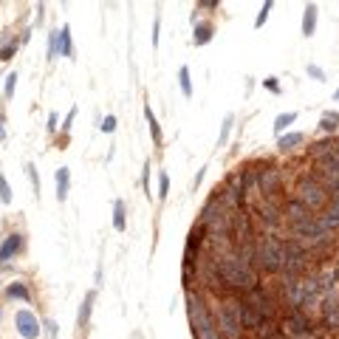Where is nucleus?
<instances>
[{"label":"nucleus","instance_id":"1","mask_svg":"<svg viewBox=\"0 0 339 339\" xmlns=\"http://www.w3.org/2000/svg\"><path fill=\"white\" fill-rule=\"evenodd\" d=\"M215 269H218L221 280H224L226 288H235V291H252L260 285L257 274H254L252 266L240 263L235 254H224V257H215Z\"/></svg>","mask_w":339,"mask_h":339},{"label":"nucleus","instance_id":"2","mask_svg":"<svg viewBox=\"0 0 339 339\" xmlns=\"http://www.w3.org/2000/svg\"><path fill=\"white\" fill-rule=\"evenodd\" d=\"M187 314H189V322H192L195 339H224L218 333L215 317L209 314L206 303L201 300L198 294H195V291H187Z\"/></svg>","mask_w":339,"mask_h":339},{"label":"nucleus","instance_id":"3","mask_svg":"<svg viewBox=\"0 0 339 339\" xmlns=\"http://www.w3.org/2000/svg\"><path fill=\"white\" fill-rule=\"evenodd\" d=\"M215 325H218V333L224 339H243L246 336V328L240 322V300H224L215 308Z\"/></svg>","mask_w":339,"mask_h":339},{"label":"nucleus","instance_id":"4","mask_svg":"<svg viewBox=\"0 0 339 339\" xmlns=\"http://www.w3.org/2000/svg\"><path fill=\"white\" fill-rule=\"evenodd\" d=\"M294 201H300L303 206H308L311 212L317 209H325L328 206V189L322 187L317 178H303L294 189Z\"/></svg>","mask_w":339,"mask_h":339},{"label":"nucleus","instance_id":"5","mask_svg":"<svg viewBox=\"0 0 339 339\" xmlns=\"http://www.w3.org/2000/svg\"><path fill=\"white\" fill-rule=\"evenodd\" d=\"M257 266L263 269V272H283V240H277V237H260V243H257Z\"/></svg>","mask_w":339,"mask_h":339},{"label":"nucleus","instance_id":"6","mask_svg":"<svg viewBox=\"0 0 339 339\" xmlns=\"http://www.w3.org/2000/svg\"><path fill=\"white\" fill-rule=\"evenodd\" d=\"M305 266H308V252L303 249V243H297V240L283 243V272H285V280H297L300 274L305 272Z\"/></svg>","mask_w":339,"mask_h":339},{"label":"nucleus","instance_id":"7","mask_svg":"<svg viewBox=\"0 0 339 339\" xmlns=\"http://www.w3.org/2000/svg\"><path fill=\"white\" fill-rule=\"evenodd\" d=\"M291 235H294L297 243H314V246H322V243L331 240V232L320 224V218L308 221L303 226H291Z\"/></svg>","mask_w":339,"mask_h":339},{"label":"nucleus","instance_id":"8","mask_svg":"<svg viewBox=\"0 0 339 339\" xmlns=\"http://www.w3.org/2000/svg\"><path fill=\"white\" fill-rule=\"evenodd\" d=\"M277 331L283 333L285 339H311V322L305 320L303 311L297 308V311H291V314L280 322Z\"/></svg>","mask_w":339,"mask_h":339},{"label":"nucleus","instance_id":"9","mask_svg":"<svg viewBox=\"0 0 339 339\" xmlns=\"http://www.w3.org/2000/svg\"><path fill=\"white\" fill-rule=\"evenodd\" d=\"M243 303H246V305H252V308L257 311V314H260L266 322L274 317V300L266 294V291H263V285H257V288L246 291V297H243Z\"/></svg>","mask_w":339,"mask_h":339},{"label":"nucleus","instance_id":"10","mask_svg":"<svg viewBox=\"0 0 339 339\" xmlns=\"http://www.w3.org/2000/svg\"><path fill=\"white\" fill-rule=\"evenodd\" d=\"M14 328H17V333L23 339H37L42 333V325L31 308H20L17 314H14Z\"/></svg>","mask_w":339,"mask_h":339},{"label":"nucleus","instance_id":"11","mask_svg":"<svg viewBox=\"0 0 339 339\" xmlns=\"http://www.w3.org/2000/svg\"><path fill=\"white\" fill-rule=\"evenodd\" d=\"M257 189L263 192V198H272L280 189V170L274 164H263V170H257Z\"/></svg>","mask_w":339,"mask_h":339},{"label":"nucleus","instance_id":"12","mask_svg":"<svg viewBox=\"0 0 339 339\" xmlns=\"http://www.w3.org/2000/svg\"><path fill=\"white\" fill-rule=\"evenodd\" d=\"M283 215H285V221H288V226H303V224H308V221L317 218L314 212H311L308 206H303L300 201H288Z\"/></svg>","mask_w":339,"mask_h":339},{"label":"nucleus","instance_id":"13","mask_svg":"<svg viewBox=\"0 0 339 339\" xmlns=\"http://www.w3.org/2000/svg\"><path fill=\"white\" fill-rule=\"evenodd\" d=\"M23 246H26V237L20 232H9L3 237V243H0V263H9L12 257H17L23 252Z\"/></svg>","mask_w":339,"mask_h":339},{"label":"nucleus","instance_id":"14","mask_svg":"<svg viewBox=\"0 0 339 339\" xmlns=\"http://www.w3.org/2000/svg\"><path fill=\"white\" fill-rule=\"evenodd\" d=\"M240 322H243V328L252 331V333H263V331H266V320H263L252 305L243 303V300H240Z\"/></svg>","mask_w":339,"mask_h":339},{"label":"nucleus","instance_id":"15","mask_svg":"<svg viewBox=\"0 0 339 339\" xmlns=\"http://www.w3.org/2000/svg\"><path fill=\"white\" fill-rule=\"evenodd\" d=\"M320 224L325 226V229L331 232V235L339 229V198L328 201V206L322 209V215H320Z\"/></svg>","mask_w":339,"mask_h":339},{"label":"nucleus","instance_id":"16","mask_svg":"<svg viewBox=\"0 0 339 339\" xmlns=\"http://www.w3.org/2000/svg\"><path fill=\"white\" fill-rule=\"evenodd\" d=\"M260 218L266 221L269 226H277L283 221V209L277 204H272V198H263L260 201Z\"/></svg>","mask_w":339,"mask_h":339},{"label":"nucleus","instance_id":"17","mask_svg":"<svg viewBox=\"0 0 339 339\" xmlns=\"http://www.w3.org/2000/svg\"><path fill=\"white\" fill-rule=\"evenodd\" d=\"M93 303H96V291H88V294L82 297V305H79V314H77V325L85 328L88 325V320H91V311H93Z\"/></svg>","mask_w":339,"mask_h":339},{"label":"nucleus","instance_id":"18","mask_svg":"<svg viewBox=\"0 0 339 339\" xmlns=\"http://www.w3.org/2000/svg\"><path fill=\"white\" fill-rule=\"evenodd\" d=\"M317 17H320V9L317 3H308L303 12V37H311L317 31Z\"/></svg>","mask_w":339,"mask_h":339},{"label":"nucleus","instance_id":"19","mask_svg":"<svg viewBox=\"0 0 339 339\" xmlns=\"http://www.w3.org/2000/svg\"><path fill=\"white\" fill-rule=\"evenodd\" d=\"M68 187H71V173H68V167H60L57 170V201L60 204H65Z\"/></svg>","mask_w":339,"mask_h":339},{"label":"nucleus","instance_id":"20","mask_svg":"<svg viewBox=\"0 0 339 339\" xmlns=\"http://www.w3.org/2000/svg\"><path fill=\"white\" fill-rule=\"evenodd\" d=\"M325 325L333 328L336 331L339 328V297H328V303H325Z\"/></svg>","mask_w":339,"mask_h":339},{"label":"nucleus","instance_id":"21","mask_svg":"<svg viewBox=\"0 0 339 339\" xmlns=\"http://www.w3.org/2000/svg\"><path fill=\"white\" fill-rule=\"evenodd\" d=\"M3 297H6V300H23V303H29L31 291H29V285H26V283H9L6 291H3Z\"/></svg>","mask_w":339,"mask_h":339},{"label":"nucleus","instance_id":"22","mask_svg":"<svg viewBox=\"0 0 339 339\" xmlns=\"http://www.w3.org/2000/svg\"><path fill=\"white\" fill-rule=\"evenodd\" d=\"M303 141H305V136H303V133H297V130H294V133H283V136H280V139H277V147H280L283 153H291L294 147H300V144H303Z\"/></svg>","mask_w":339,"mask_h":339},{"label":"nucleus","instance_id":"23","mask_svg":"<svg viewBox=\"0 0 339 339\" xmlns=\"http://www.w3.org/2000/svg\"><path fill=\"white\" fill-rule=\"evenodd\" d=\"M212 37H215V26H212V23H198V26H195V34H192L195 45H206Z\"/></svg>","mask_w":339,"mask_h":339},{"label":"nucleus","instance_id":"24","mask_svg":"<svg viewBox=\"0 0 339 339\" xmlns=\"http://www.w3.org/2000/svg\"><path fill=\"white\" fill-rule=\"evenodd\" d=\"M60 54L74 60V40H71V26H62L60 29Z\"/></svg>","mask_w":339,"mask_h":339},{"label":"nucleus","instance_id":"25","mask_svg":"<svg viewBox=\"0 0 339 339\" xmlns=\"http://www.w3.org/2000/svg\"><path fill=\"white\" fill-rule=\"evenodd\" d=\"M320 130H322V133H336V130H339V113H336V110H325V113H322Z\"/></svg>","mask_w":339,"mask_h":339},{"label":"nucleus","instance_id":"26","mask_svg":"<svg viewBox=\"0 0 339 339\" xmlns=\"http://www.w3.org/2000/svg\"><path fill=\"white\" fill-rule=\"evenodd\" d=\"M144 119H147V125H150V136H153V141L156 144H161V125H158V119H156V113H153V108L150 105H144Z\"/></svg>","mask_w":339,"mask_h":339},{"label":"nucleus","instance_id":"27","mask_svg":"<svg viewBox=\"0 0 339 339\" xmlns=\"http://www.w3.org/2000/svg\"><path fill=\"white\" fill-rule=\"evenodd\" d=\"M297 122V110H285V113H280L277 119H274V133L283 136L285 133V127H291Z\"/></svg>","mask_w":339,"mask_h":339},{"label":"nucleus","instance_id":"28","mask_svg":"<svg viewBox=\"0 0 339 339\" xmlns=\"http://www.w3.org/2000/svg\"><path fill=\"white\" fill-rule=\"evenodd\" d=\"M125 226H127V221H125V201L116 198L113 201V229L116 232H125Z\"/></svg>","mask_w":339,"mask_h":339},{"label":"nucleus","instance_id":"29","mask_svg":"<svg viewBox=\"0 0 339 339\" xmlns=\"http://www.w3.org/2000/svg\"><path fill=\"white\" fill-rule=\"evenodd\" d=\"M232 125H235V116H232V113H226V116H224V122H221L218 147H226V141H229V136H232Z\"/></svg>","mask_w":339,"mask_h":339},{"label":"nucleus","instance_id":"30","mask_svg":"<svg viewBox=\"0 0 339 339\" xmlns=\"http://www.w3.org/2000/svg\"><path fill=\"white\" fill-rule=\"evenodd\" d=\"M333 150H336V141L325 139V141H317V144L311 147V156H314V158H322V156H328V153H333Z\"/></svg>","mask_w":339,"mask_h":339},{"label":"nucleus","instance_id":"31","mask_svg":"<svg viewBox=\"0 0 339 339\" xmlns=\"http://www.w3.org/2000/svg\"><path fill=\"white\" fill-rule=\"evenodd\" d=\"M178 85H181V91H184V96H192V79H189V68L187 65H181V71H178Z\"/></svg>","mask_w":339,"mask_h":339},{"label":"nucleus","instance_id":"32","mask_svg":"<svg viewBox=\"0 0 339 339\" xmlns=\"http://www.w3.org/2000/svg\"><path fill=\"white\" fill-rule=\"evenodd\" d=\"M170 195V176L167 170H158V201H164Z\"/></svg>","mask_w":339,"mask_h":339},{"label":"nucleus","instance_id":"33","mask_svg":"<svg viewBox=\"0 0 339 339\" xmlns=\"http://www.w3.org/2000/svg\"><path fill=\"white\" fill-rule=\"evenodd\" d=\"M272 9H274V3L272 0H266L260 6V14H257V20H254V29H263L266 26V20H269V14H272Z\"/></svg>","mask_w":339,"mask_h":339},{"label":"nucleus","instance_id":"34","mask_svg":"<svg viewBox=\"0 0 339 339\" xmlns=\"http://www.w3.org/2000/svg\"><path fill=\"white\" fill-rule=\"evenodd\" d=\"M0 204H12V187H9V178L0 173Z\"/></svg>","mask_w":339,"mask_h":339},{"label":"nucleus","instance_id":"35","mask_svg":"<svg viewBox=\"0 0 339 339\" xmlns=\"http://www.w3.org/2000/svg\"><path fill=\"white\" fill-rule=\"evenodd\" d=\"M17 49H20V37H17V40H12V42H6V45L0 49V60H3V62L12 60V57L17 54Z\"/></svg>","mask_w":339,"mask_h":339},{"label":"nucleus","instance_id":"36","mask_svg":"<svg viewBox=\"0 0 339 339\" xmlns=\"http://www.w3.org/2000/svg\"><path fill=\"white\" fill-rule=\"evenodd\" d=\"M26 173H29V181H31L34 195L40 198V176H37V167H34V164H26Z\"/></svg>","mask_w":339,"mask_h":339},{"label":"nucleus","instance_id":"37","mask_svg":"<svg viewBox=\"0 0 339 339\" xmlns=\"http://www.w3.org/2000/svg\"><path fill=\"white\" fill-rule=\"evenodd\" d=\"M57 54H60V31H51L49 34V60H54Z\"/></svg>","mask_w":339,"mask_h":339},{"label":"nucleus","instance_id":"38","mask_svg":"<svg viewBox=\"0 0 339 339\" xmlns=\"http://www.w3.org/2000/svg\"><path fill=\"white\" fill-rule=\"evenodd\" d=\"M150 161H144V170H141V189H144V195H147V198H150Z\"/></svg>","mask_w":339,"mask_h":339},{"label":"nucleus","instance_id":"39","mask_svg":"<svg viewBox=\"0 0 339 339\" xmlns=\"http://www.w3.org/2000/svg\"><path fill=\"white\" fill-rule=\"evenodd\" d=\"M305 74H308L311 79H317V82H325V71H322V68H317L314 62H311V65H305Z\"/></svg>","mask_w":339,"mask_h":339},{"label":"nucleus","instance_id":"40","mask_svg":"<svg viewBox=\"0 0 339 339\" xmlns=\"http://www.w3.org/2000/svg\"><path fill=\"white\" fill-rule=\"evenodd\" d=\"M158 40H161V14H156L153 20V49H158Z\"/></svg>","mask_w":339,"mask_h":339},{"label":"nucleus","instance_id":"41","mask_svg":"<svg viewBox=\"0 0 339 339\" xmlns=\"http://www.w3.org/2000/svg\"><path fill=\"white\" fill-rule=\"evenodd\" d=\"M17 79H20V77H17L14 71L6 77V99H12V96H14V88H17Z\"/></svg>","mask_w":339,"mask_h":339},{"label":"nucleus","instance_id":"42","mask_svg":"<svg viewBox=\"0 0 339 339\" xmlns=\"http://www.w3.org/2000/svg\"><path fill=\"white\" fill-rule=\"evenodd\" d=\"M116 125H119V122H116V116H105V119H102V133H113Z\"/></svg>","mask_w":339,"mask_h":339},{"label":"nucleus","instance_id":"43","mask_svg":"<svg viewBox=\"0 0 339 339\" xmlns=\"http://www.w3.org/2000/svg\"><path fill=\"white\" fill-rule=\"evenodd\" d=\"M263 88H266V91H272V93H280V82H277V77H266V79H263Z\"/></svg>","mask_w":339,"mask_h":339},{"label":"nucleus","instance_id":"44","mask_svg":"<svg viewBox=\"0 0 339 339\" xmlns=\"http://www.w3.org/2000/svg\"><path fill=\"white\" fill-rule=\"evenodd\" d=\"M74 119H77V108H71V113L65 116V122H62V130H65V133H71V125H74Z\"/></svg>","mask_w":339,"mask_h":339},{"label":"nucleus","instance_id":"45","mask_svg":"<svg viewBox=\"0 0 339 339\" xmlns=\"http://www.w3.org/2000/svg\"><path fill=\"white\" fill-rule=\"evenodd\" d=\"M57 130H60V116L51 113L49 116V133H57Z\"/></svg>","mask_w":339,"mask_h":339},{"label":"nucleus","instance_id":"46","mask_svg":"<svg viewBox=\"0 0 339 339\" xmlns=\"http://www.w3.org/2000/svg\"><path fill=\"white\" fill-rule=\"evenodd\" d=\"M204 176H206V167H201L198 173H195V178H192V189H198L201 184H204Z\"/></svg>","mask_w":339,"mask_h":339},{"label":"nucleus","instance_id":"47","mask_svg":"<svg viewBox=\"0 0 339 339\" xmlns=\"http://www.w3.org/2000/svg\"><path fill=\"white\" fill-rule=\"evenodd\" d=\"M218 6H221L218 0H201V3H198V9H209V12H212V9H218Z\"/></svg>","mask_w":339,"mask_h":339},{"label":"nucleus","instance_id":"48","mask_svg":"<svg viewBox=\"0 0 339 339\" xmlns=\"http://www.w3.org/2000/svg\"><path fill=\"white\" fill-rule=\"evenodd\" d=\"M45 328H49V339L57 336V322L54 320H45Z\"/></svg>","mask_w":339,"mask_h":339},{"label":"nucleus","instance_id":"49","mask_svg":"<svg viewBox=\"0 0 339 339\" xmlns=\"http://www.w3.org/2000/svg\"><path fill=\"white\" fill-rule=\"evenodd\" d=\"M3 125H6V119H3V116H0V141L6 139V127H3Z\"/></svg>","mask_w":339,"mask_h":339},{"label":"nucleus","instance_id":"50","mask_svg":"<svg viewBox=\"0 0 339 339\" xmlns=\"http://www.w3.org/2000/svg\"><path fill=\"white\" fill-rule=\"evenodd\" d=\"M333 99H336V102H339V88H336V91H333Z\"/></svg>","mask_w":339,"mask_h":339},{"label":"nucleus","instance_id":"51","mask_svg":"<svg viewBox=\"0 0 339 339\" xmlns=\"http://www.w3.org/2000/svg\"><path fill=\"white\" fill-rule=\"evenodd\" d=\"M0 320H3V305H0Z\"/></svg>","mask_w":339,"mask_h":339},{"label":"nucleus","instance_id":"52","mask_svg":"<svg viewBox=\"0 0 339 339\" xmlns=\"http://www.w3.org/2000/svg\"><path fill=\"white\" fill-rule=\"evenodd\" d=\"M336 153H339V139H336Z\"/></svg>","mask_w":339,"mask_h":339}]
</instances>
